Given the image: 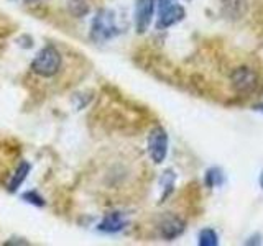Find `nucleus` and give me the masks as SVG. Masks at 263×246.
I'll return each instance as SVG.
<instances>
[{
    "instance_id": "obj_1",
    "label": "nucleus",
    "mask_w": 263,
    "mask_h": 246,
    "mask_svg": "<svg viewBox=\"0 0 263 246\" xmlns=\"http://www.w3.org/2000/svg\"><path fill=\"white\" fill-rule=\"evenodd\" d=\"M119 27L117 22H115V13L109 8H102L99 10L90 25V33L89 36L96 43H105V41L114 39L119 36Z\"/></svg>"
},
{
    "instance_id": "obj_2",
    "label": "nucleus",
    "mask_w": 263,
    "mask_h": 246,
    "mask_svg": "<svg viewBox=\"0 0 263 246\" xmlns=\"http://www.w3.org/2000/svg\"><path fill=\"white\" fill-rule=\"evenodd\" d=\"M61 53L53 45H46L31 61V71L40 77H53L61 69Z\"/></svg>"
},
{
    "instance_id": "obj_3",
    "label": "nucleus",
    "mask_w": 263,
    "mask_h": 246,
    "mask_svg": "<svg viewBox=\"0 0 263 246\" xmlns=\"http://www.w3.org/2000/svg\"><path fill=\"white\" fill-rule=\"evenodd\" d=\"M260 84L258 72L255 71L252 66L242 64L235 68L230 74V86H232L234 92L238 95H250L257 90Z\"/></svg>"
},
{
    "instance_id": "obj_4",
    "label": "nucleus",
    "mask_w": 263,
    "mask_h": 246,
    "mask_svg": "<svg viewBox=\"0 0 263 246\" xmlns=\"http://www.w3.org/2000/svg\"><path fill=\"white\" fill-rule=\"evenodd\" d=\"M168 133L163 127H155L148 135V154L155 164H161L168 156Z\"/></svg>"
},
{
    "instance_id": "obj_5",
    "label": "nucleus",
    "mask_w": 263,
    "mask_h": 246,
    "mask_svg": "<svg viewBox=\"0 0 263 246\" xmlns=\"http://www.w3.org/2000/svg\"><path fill=\"white\" fill-rule=\"evenodd\" d=\"M186 16V8L179 4H164L160 7V15L156 20V30H168L183 22Z\"/></svg>"
},
{
    "instance_id": "obj_6",
    "label": "nucleus",
    "mask_w": 263,
    "mask_h": 246,
    "mask_svg": "<svg viewBox=\"0 0 263 246\" xmlns=\"http://www.w3.org/2000/svg\"><path fill=\"white\" fill-rule=\"evenodd\" d=\"M155 8H156L155 0H137L134 20H135V30L138 35H143V33L150 28V25L153 22Z\"/></svg>"
},
{
    "instance_id": "obj_7",
    "label": "nucleus",
    "mask_w": 263,
    "mask_h": 246,
    "mask_svg": "<svg viewBox=\"0 0 263 246\" xmlns=\"http://www.w3.org/2000/svg\"><path fill=\"white\" fill-rule=\"evenodd\" d=\"M186 232V221L176 215H166L158 225V233L163 240L173 241Z\"/></svg>"
},
{
    "instance_id": "obj_8",
    "label": "nucleus",
    "mask_w": 263,
    "mask_h": 246,
    "mask_svg": "<svg viewBox=\"0 0 263 246\" xmlns=\"http://www.w3.org/2000/svg\"><path fill=\"white\" fill-rule=\"evenodd\" d=\"M127 225V220L120 212H110L102 218L101 223L97 225V230L102 233H117L122 232Z\"/></svg>"
},
{
    "instance_id": "obj_9",
    "label": "nucleus",
    "mask_w": 263,
    "mask_h": 246,
    "mask_svg": "<svg viewBox=\"0 0 263 246\" xmlns=\"http://www.w3.org/2000/svg\"><path fill=\"white\" fill-rule=\"evenodd\" d=\"M247 12V0H222V13L229 20L242 18Z\"/></svg>"
},
{
    "instance_id": "obj_10",
    "label": "nucleus",
    "mask_w": 263,
    "mask_h": 246,
    "mask_svg": "<svg viewBox=\"0 0 263 246\" xmlns=\"http://www.w3.org/2000/svg\"><path fill=\"white\" fill-rule=\"evenodd\" d=\"M30 169H31L30 162L22 161V162L18 164V168H16V171H15L13 177L10 179V182H8V191H10V192H16V191H18L20 186L25 182V179L28 177Z\"/></svg>"
},
{
    "instance_id": "obj_11",
    "label": "nucleus",
    "mask_w": 263,
    "mask_h": 246,
    "mask_svg": "<svg viewBox=\"0 0 263 246\" xmlns=\"http://www.w3.org/2000/svg\"><path fill=\"white\" fill-rule=\"evenodd\" d=\"M175 182H176V174L173 169H168L163 172V176L160 179V186L163 189V194H161V200L160 202H164L171 195L173 189H175Z\"/></svg>"
},
{
    "instance_id": "obj_12",
    "label": "nucleus",
    "mask_w": 263,
    "mask_h": 246,
    "mask_svg": "<svg viewBox=\"0 0 263 246\" xmlns=\"http://www.w3.org/2000/svg\"><path fill=\"white\" fill-rule=\"evenodd\" d=\"M204 184H205V187H209V189L220 187L222 184H224V172H222V169L217 168V166L209 168L208 171H205Z\"/></svg>"
},
{
    "instance_id": "obj_13",
    "label": "nucleus",
    "mask_w": 263,
    "mask_h": 246,
    "mask_svg": "<svg viewBox=\"0 0 263 246\" xmlns=\"http://www.w3.org/2000/svg\"><path fill=\"white\" fill-rule=\"evenodd\" d=\"M68 10L71 15L78 16V18H81V16H84L89 13V4L87 0H69L68 2Z\"/></svg>"
},
{
    "instance_id": "obj_14",
    "label": "nucleus",
    "mask_w": 263,
    "mask_h": 246,
    "mask_svg": "<svg viewBox=\"0 0 263 246\" xmlns=\"http://www.w3.org/2000/svg\"><path fill=\"white\" fill-rule=\"evenodd\" d=\"M199 244L201 246H217L219 235L214 228H202L199 232Z\"/></svg>"
},
{
    "instance_id": "obj_15",
    "label": "nucleus",
    "mask_w": 263,
    "mask_h": 246,
    "mask_svg": "<svg viewBox=\"0 0 263 246\" xmlns=\"http://www.w3.org/2000/svg\"><path fill=\"white\" fill-rule=\"evenodd\" d=\"M22 199L25 202L31 203V205H36V207H43V205H45V199L36 191H27V192H23L22 194Z\"/></svg>"
},
{
    "instance_id": "obj_16",
    "label": "nucleus",
    "mask_w": 263,
    "mask_h": 246,
    "mask_svg": "<svg viewBox=\"0 0 263 246\" xmlns=\"http://www.w3.org/2000/svg\"><path fill=\"white\" fill-rule=\"evenodd\" d=\"M245 244H261V235H253L252 238H249V240L245 241Z\"/></svg>"
},
{
    "instance_id": "obj_17",
    "label": "nucleus",
    "mask_w": 263,
    "mask_h": 246,
    "mask_svg": "<svg viewBox=\"0 0 263 246\" xmlns=\"http://www.w3.org/2000/svg\"><path fill=\"white\" fill-rule=\"evenodd\" d=\"M253 110H255V112H258V113H263V102H261V104H255V105H253Z\"/></svg>"
},
{
    "instance_id": "obj_18",
    "label": "nucleus",
    "mask_w": 263,
    "mask_h": 246,
    "mask_svg": "<svg viewBox=\"0 0 263 246\" xmlns=\"http://www.w3.org/2000/svg\"><path fill=\"white\" fill-rule=\"evenodd\" d=\"M260 187L263 189V171H261V174H260Z\"/></svg>"
},
{
    "instance_id": "obj_19",
    "label": "nucleus",
    "mask_w": 263,
    "mask_h": 246,
    "mask_svg": "<svg viewBox=\"0 0 263 246\" xmlns=\"http://www.w3.org/2000/svg\"><path fill=\"white\" fill-rule=\"evenodd\" d=\"M187 2H191V0H187Z\"/></svg>"
}]
</instances>
